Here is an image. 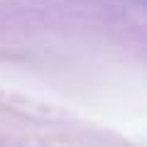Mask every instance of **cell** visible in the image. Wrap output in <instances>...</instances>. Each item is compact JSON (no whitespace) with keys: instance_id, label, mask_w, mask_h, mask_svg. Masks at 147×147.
Listing matches in <instances>:
<instances>
[]
</instances>
